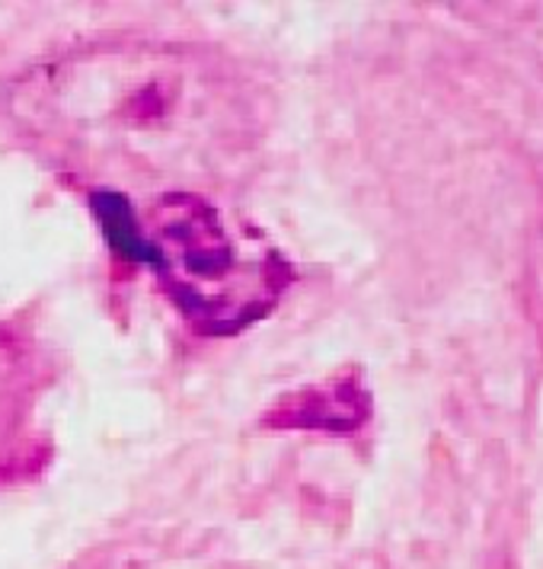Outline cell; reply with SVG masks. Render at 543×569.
<instances>
[{"instance_id":"6da1fadb","label":"cell","mask_w":543,"mask_h":569,"mask_svg":"<svg viewBox=\"0 0 543 569\" xmlns=\"http://www.w3.org/2000/svg\"><path fill=\"white\" fill-rule=\"evenodd\" d=\"M7 112L71 170L192 192L257 154L272 100L231 54L129 36L29 64L7 87Z\"/></svg>"},{"instance_id":"7a4b0ae2","label":"cell","mask_w":543,"mask_h":569,"mask_svg":"<svg viewBox=\"0 0 543 569\" xmlns=\"http://www.w3.org/2000/svg\"><path fill=\"white\" fill-rule=\"evenodd\" d=\"M144 250L182 320L202 337H233L279 305L285 257L202 192H160L144 214Z\"/></svg>"}]
</instances>
